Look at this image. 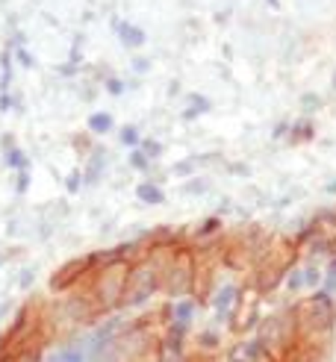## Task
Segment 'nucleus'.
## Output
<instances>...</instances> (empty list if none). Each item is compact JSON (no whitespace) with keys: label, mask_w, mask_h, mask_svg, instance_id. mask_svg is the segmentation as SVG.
<instances>
[{"label":"nucleus","mask_w":336,"mask_h":362,"mask_svg":"<svg viewBox=\"0 0 336 362\" xmlns=\"http://www.w3.org/2000/svg\"><path fill=\"white\" fill-rule=\"evenodd\" d=\"M195 310H198V303H195L192 298H180V300L171 306V321H183V324H189V318L195 315Z\"/></svg>","instance_id":"nucleus-10"},{"label":"nucleus","mask_w":336,"mask_h":362,"mask_svg":"<svg viewBox=\"0 0 336 362\" xmlns=\"http://www.w3.org/2000/svg\"><path fill=\"white\" fill-rule=\"evenodd\" d=\"M292 327H295V339L313 345L318 351H325V341L330 339V330L336 324V306L330 300L328 292H315L304 300H298L292 306Z\"/></svg>","instance_id":"nucleus-1"},{"label":"nucleus","mask_w":336,"mask_h":362,"mask_svg":"<svg viewBox=\"0 0 336 362\" xmlns=\"http://www.w3.org/2000/svg\"><path fill=\"white\" fill-rule=\"evenodd\" d=\"M304 106H318V98H313V95H307V98H304Z\"/></svg>","instance_id":"nucleus-21"},{"label":"nucleus","mask_w":336,"mask_h":362,"mask_svg":"<svg viewBox=\"0 0 336 362\" xmlns=\"http://www.w3.org/2000/svg\"><path fill=\"white\" fill-rule=\"evenodd\" d=\"M198 345H204V348H216V345H219V336L204 333V336H198Z\"/></svg>","instance_id":"nucleus-17"},{"label":"nucleus","mask_w":336,"mask_h":362,"mask_svg":"<svg viewBox=\"0 0 336 362\" xmlns=\"http://www.w3.org/2000/svg\"><path fill=\"white\" fill-rule=\"evenodd\" d=\"M192 283H195V253L171 250L168 259L159 265V286H163L171 298H183L192 292Z\"/></svg>","instance_id":"nucleus-3"},{"label":"nucleus","mask_w":336,"mask_h":362,"mask_svg":"<svg viewBox=\"0 0 336 362\" xmlns=\"http://www.w3.org/2000/svg\"><path fill=\"white\" fill-rule=\"evenodd\" d=\"M227 362H245V359H239V356H233V359H227Z\"/></svg>","instance_id":"nucleus-22"},{"label":"nucleus","mask_w":336,"mask_h":362,"mask_svg":"<svg viewBox=\"0 0 336 362\" xmlns=\"http://www.w3.org/2000/svg\"><path fill=\"white\" fill-rule=\"evenodd\" d=\"M207 110H209V100H207V98H195L192 110H189L183 118H195V115H201V112H207Z\"/></svg>","instance_id":"nucleus-16"},{"label":"nucleus","mask_w":336,"mask_h":362,"mask_svg":"<svg viewBox=\"0 0 336 362\" xmlns=\"http://www.w3.org/2000/svg\"><path fill=\"white\" fill-rule=\"evenodd\" d=\"M236 295H239L236 286H230V283H227V286H219L216 295H212V306H216L219 313H230V306H233Z\"/></svg>","instance_id":"nucleus-9"},{"label":"nucleus","mask_w":336,"mask_h":362,"mask_svg":"<svg viewBox=\"0 0 336 362\" xmlns=\"http://www.w3.org/2000/svg\"><path fill=\"white\" fill-rule=\"evenodd\" d=\"M318 283H322V271H318L315 265H310V268H304V286H318Z\"/></svg>","instance_id":"nucleus-15"},{"label":"nucleus","mask_w":336,"mask_h":362,"mask_svg":"<svg viewBox=\"0 0 336 362\" xmlns=\"http://www.w3.org/2000/svg\"><path fill=\"white\" fill-rule=\"evenodd\" d=\"M136 194H139V201H145V204H163L166 201V194L159 192L156 186H151V183H141L136 189Z\"/></svg>","instance_id":"nucleus-11"},{"label":"nucleus","mask_w":336,"mask_h":362,"mask_svg":"<svg viewBox=\"0 0 336 362\" xmlns=\"http://www.w3.org/2000/svg\"><path fill=\"white\" fill-rule=\"evenodd\" d=\"M127 277H130V262L124 257L103 262V271L98 274V283H95V300L103 313L121 306L124 288H127Z\"/></svg>","instance_id":"nucleus-4"},{"label":"nucleus","mask_w":336,"mask_h":362,"mask_svg":"<svg viewBox=\"0 0 336 362\" xmlns=\"http://www.w3.org/2000/svg\"><path fill=\"white\" fill-rule=\"evenodd\" d=\"M88 359V354L83 351V348H77V345H71V348H65V351H59V356L53 359V362H86Z\"/></svg>","instance_id":"nucleus-12"},{"label":"nucleus","mask_w":336,"mask_h":362,"mask_svg":"<svg viewBox=\"0 0 336 362\" xmlns=\"http://www.w3.org/2000/svg\"><path fill=\"white\" fill-rule=\"evenodd\" d=\"M189 362H198V359H189Z\"/></svg>","instance_id":"nucleus-23"},{"label":"nucleus","mask_w":336,"mask_h":362,"mask_svg":"<svg viewBox=\"0 0 336 362\" xmlns=\"http://www.w3.org/2000/svg\"><path fill=\"white\" fill-rule=\"evenodd\" d=\"M283 283H286V288H289V292H298V288H304V271H301V268H289L286 271V277H283Z\"/></svg>","instance_id":"nucleus-13"},{"label":"nucleus","mask_w":336,"mask_h":362,"mask_svg":"<svg viewBox=\"0 0 336 362\" xmlns=\"http://www.w3.org/2000/svg\"><path fill=\"white\" fill-rule=\"evenodd\" d=\"M130 162H133V165H136V168H145V165H148V159H145V153H133V156H130Z\"/></svg>","instance_id":"nucleus-20"},{"label":"nucleus","mask_w":336,"mask_h":362,"mask_svg":"<svg viewBox=\"0 0 336 362\" xmlns=\"http://www.w3.org/2000/svg\"><path fill=\"white\" fill-rule=\"evenodd\" d=\"M98 262V257H83V259H74V262H68V265H62L57 274L50 277V288L53 292H65L68 286H77L80 283V277L86 274L88 268H92Z\"/></svg>","instance_id":"nucleus-8"},{"label":"nucleus","mask_w":336,"mask_h":362,"mask_svg":"<svg viewBox=\"0 0 336 362\" xmlns=\"http://www.w3.org/2000/svg\"><path fill=\"white\" fill-rule=\"evenodd\" d=\"M260 300H262V292L257 286L245 288V292L236 295L233 306H230V330H233L236 336L248 333L257 324V318H260Z\"/></svg>","instance_id":"nucleus-7"},{"label":"nucleus","mask_w":336,"mask_h":362,"mask_svg":"<svg viewBox=\"0 0 336 362\" xmlns=\"http://www.w3.org/2000/svg\"><path fill=\"white\" fill-rule=\"evenodd\" d=\"M295 257H298V245L295 242H289V239L269 242V245H265V250H262V257L257 259V280H254V286L260 288L262 295L272 292V288L283 277H286V271L292 268Z\"/></svg>","instance_id":"nucleus-2"},{"label":"nucleus","mask_w":336,"mask_h":362,"mask_svg":"<svg viewBox=\"0 0 336 362\" xmlns=\"http://www.w3.org/2000/svg\"><path fill=\"white\" fill-rule=\"evenodd\" d=\"M88 124H92V130L106 133V130L112 127V118H110V115H92V121H88Z\"/></svg>","instance_id":"nucleus-14"},{"label":"nucleus","mask_w":336,"mask_h":362,"mask_svg":"<svg viewBox=\"0 0 336 362\" xmlns=\"http://www.w3.org/2000/svg\"><path fill=\"white\" fill-rule=\"evenodd\" d=\"M121 139H124V144H136V139H139V136H136V130H133V127H127V130L121 133Z\"/></svg>","instance_id":"nucleus-18"},{"label":"nucleus","mask_w":336,"mask_h":362,"mask_svg":"<svg viewBox=\"0 0 336 362\" xmlns=\"http://www.w3.org/2000/svg\"><path fill=\"white\" fill-rule=\"evenodd\" d=\"M145 153L148 156H159V153H163V148H159L156 141H145Z\"/></svg>","instance_id":"nucleus-19"},{"label":"nucleus","mask_w":336,"mask_h":362,"mask_svg":"<svg viewBox=\"0 0 336 362\" xmlns=\"http://www.w3.org/2000/svg\"><path fill=\"white\" fill-rule=\"evenodd\" d=\"M295 339V327H292V313L286 315H272L269 321H262V333H260V345L262 351H269L277 362L283 359V354H286V348L292 345Z\"/></svg>","instance_id":"nucleus-6"},{"label":"nucleus","mask_w":336,"mask_h":362,"mask_svg":"<svg viewBox=\"0 0 336 362\" xmlns=\"http://www.w3.org/2000/svg\"><path fill=\"white\" fill-rule=\"evenodd\" d=\"M156 288H159V265L153 259H141L139 265H130V277H127V288H124L121 306L145 303Z\"/></svg>","instance_id":"nucleus-5"}]
</instances>
